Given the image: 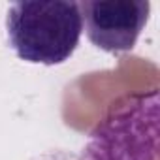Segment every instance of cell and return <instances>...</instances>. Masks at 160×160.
Instances as JSON below:
<instances>
[{
  "mask_svg": "<svg viewBox=\"0 0 160 160\" xmlns=\"http://www.w3.org/2000/svg\"><path fill=\"white\" fill-rule=\"evenodd\" d=\"M10 47L30 64L57 66L66 62L79 45L83 21L77 2H17L6 17Z\"/></svg>",
  "mask_w": 160,
  "mask_h": 160,
  "instance_id": "obj_1",
  "label": "cell"
},
{
  "mask_svg": "<svg viewBox=\"0 0 160 160\" xmlns=\"http://www.w3.org/2000/svg\"><path fill=\"white\" fill-rule=\"evenodd\" d=\"M77 160H158V91L113 104Z\"/></svg>",
  "mask_w": 160,
  "mask_h": 160,
  "instance_id": "obj_2",
  "label": "cell"
},
{
  "mask_svg": "<svg viewBox=\"0 0 160 160\" xmlns=\"http://www.w3.org/2000/svg\"><path fill=\"white\" fill-rule=\"evenodd\" d=\"M77 4L89 42L106 53L132 51L151 13L147 0H83Z\"/></svg>",
  "mask_w": 160,
  "mask_h": 160,
  "instance_id": "obj_3",
  "label": "cell"
}]
</instances>
